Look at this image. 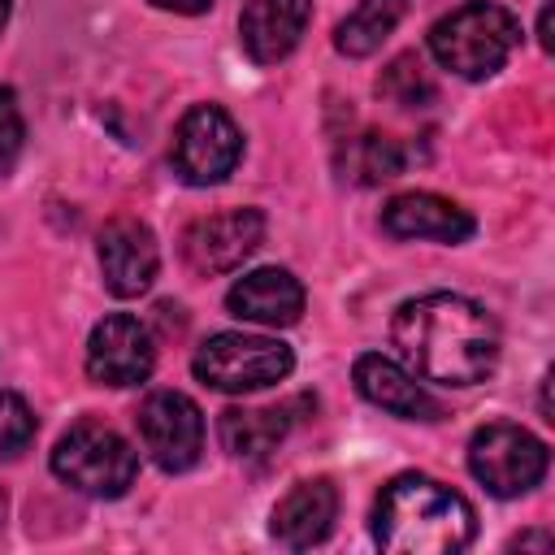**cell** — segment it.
Instances as JSON below:
<instances>
[{"label": "cell", "mask_w": 555, "mask_h": 555, "mask_svg": "<svg viewBox=\"0 0 555 555\" xmlns=\"http://www.w3.org/2000/svg\"><path fill=\"white\" fill-rule=\"evenodd\" d=\"M395 347L408 369L438 386H477L499 364L494 317L451 291L416 295L395 312Z\"/></svg>", "instance_id": "6da1fadb"}, {"label": "cell", "mask_w": 555, "mask_h": 555, "mask_svg": "<svg viewBox=\"0 0 555 555\" xmlns=\"http://www.w3.org/2000/svg\"><path fill=\"white\" fill-rule=\"evenodd\" d=\"M473 538V503L425 473H403L386 481L373 503V542L390 555H455Z\"/></svg>", "instance_id": "7a4b0ae2"}, {"label": "cell", "mask_w": 555, "mask_h": 555, "mask_svg": "<svg viewBox=\"0 0 555 555\" xmlns=\"http://www.w3.org/2000/svg\"><path fill=\"white\" fill-rule=\"evenodd\" d=\"M516 48H520L516 13H507L503 4H490V0L460 4L455 13L438 17L429 30L434 61L442 69H451L455 78H468V82L499 74Z\"/></svg>", "instance_id": "3957f363"}, {"label": "cell", "mask_w": 555, "mask_h": 555, "mask_svg": "<svg viewBox=\"0 0 555 555\" xmlns=\"http://www.w3.org/2000/svg\"><path fill=\"white\" fill-rule=\"evenodd\" d=\"M52 473L65 486H74L78 494L121 499L139 473V455L113 425L78 421L61 434V442L52 451Z\"/></svg>", "instance_id": "277c9868"}, {"label": "cell", "mask_w": 555, "mask_h": 555, "mask_svg": "<svg viewBox=\"0 0 555 555\" xmlns=\"http://www.w3.org/2000/svg\"><path fill=\"white\" fill-rule=\"evenodd\" d=\"M191 369L204 386L221 395H247V390L278 386L295 369V356L286 343L264 338V334H212L195 351Z\"/></svg>", "instance_id": "5b68a950"}, {"label": "cell", "mask_w": 555, "mask_h": 555, "mask_svg": "<svg viewBox=\"0 0 555 555\" xmlns=\"http://www.w3.org/2000/svg\"><path fill=\"white\" fill-rule=\"evenodd\" d=\"M551 451L512 421H490L468 438V468L494 499H520L546 477Z\"/></svg>", "instance_id": "8992f818"}, {"label": "cell", "mask_w": 555, "mask_h": 555, "mask_svg": "<svg viewBox=\"0 0 555 555\" xmlns=\"http://www.w3.org/2000/svg\"><path fill=\"white\" fill-rule=\"evenodd\" d=\"M173 173L186 186H217L234 173L243 156V134L234 117L217 104H195L173 130Z\"/></svg>", "instance_id": "52a82bcc"}, {"label": "cell", "mask_w": 555, "mask_h": 555, "mask_svg": "<svg viewBox=\"0 0 555 555\" xmlns=\"http://www.w3.org/2000/svg\"><path fill=\"white\" fill-rule=\"evenodd\" d=\"M139 438L165 473H186L204 451V416L182 390H156L139 408Z\"/></svg>", "instance_id": "ba28073f"}, {"label": "cell", "mask_w": 555, "mask_h": 555, "mask_svg": "<svg viewBox=\"0 0 555 555\" xmlns=\"http://www.w3.org/2000/svg\"><path fill=\"white\" fill-rule=\"evenodd\" d=\"M264 243V212L260 208H230V212H212L186 225L182 234V260L212 278V273H230L238 269L256 247Z\"/></svg>", "instance_id": "9c48e42d"}, {"label": "cell", "mask_w": 555, "mask_h": 555, "mask_svg": "<svg viewBox=\"0 0 555 555\" xmlns=\"http://www.w3.org/2000/svg\"><path fill=\"white\" fill-rule=\"evenodd\" d=\"M156 347L143 321L113 312L104 317L87 338V373L100 386H139L152 377Z\"/></svg>", "instance_id": "30bf717a"}, {"label": "cell", "mask_w": 555, "mask_h": 555, "mask_svg": "<svg viewBox=\"0 0 555 555\" xmlns=\"http://www.w3.org/2000/svg\"><path fill=\"white\" fill-rule=\"evenodd\" d=\"M160 251L139 217H113L100 230V273L117 299H134L156 282Z\"/></svg>", "instance_id": "8fae6325"}, {"label": "cell", "mask_w": 555, "mask_h": 555, "mask_svg": "<svg viewBox=\"0 0 555 555\" xmlns=\"http://www.w3.org/2000/svg\"><path fill=\"white\" fill-rule=\"evenodd\" d=\"M225 308L238 321L282 330V325H295L304 317V286H299V278L291 269H273V264L269 269H251L230 286Z\"/></svg>", "instance_id": "7c38bea8"}, {"label": "cell", "mask_w": 555, "mask_h": 555, "mask_svg": "<svg viewBox=\"0 0 555 555\" xmlns=\"http://www.w3.org/2000/svg\"><path fill=\"white\" fill-rule=\"evenodd\" d=\"M351 377H356V390L382 412H395L403 421H438L442 416L438 399L416 382V373L395 364V360H386V356H377V351L360 356Z\"/></svg>", "instance_id": "4fadbf2b"}, {"label": "cell", "mask_w": 555, "mask_h": 555, "mask_svg": "<svg viewBox=\"0 0 555 555\" xmlns=\"http://www.w3.org/2000/svg\"><path fill=\"white\" fill-rule=\"evenodd\" d=\"M308 22H312V0H247L238 17V35L256 65H273L295 52Z\"/></svg>", "instance_id": "5bb4252c"}, {"label": "cell", "mask_w": 555, "mask_h": 555, "mask_svg": "<svg viewBox=\"0 0 555 555\" xmlns=\"http://www.w3.org/2000/svg\"><path fill=\"white\" fill-rule=\"evenodd\" d=\"M382 230L395 234V238H434V243H464L477 225L473 217L434 195V191H408V195H395L386 208H382Z\"/></svg>", "instance_id": "9a60e30c"}, {"label": "cell", "mask_w": 555, "mask_h": 555, "mask_svg": "<svg viewBox=\"0 0 555 555\" xmlns=\"http://www.w3.org/2000/svg\"><path fill=\"white\" fill-rule=\"evenodd\" d=\"M334 516H338V490L325 477H312L286 490V499L273 507L269 533L291 551H308L325 542V533L334 529Z\"/></svg>", "instance_id": "2e32d148"}, {"label": "cell", "mask_w": 555, "mask_h": 555, "mask_svg": "<svg viewBox=\"0 0 555 555\" xmlns=\"http://www.w3.org/2000/svg\"><path fill=\"white\" fill-rule=\"evenodd\" d=\"M291 429V416L286 408H230L221 412V447L234 455V460H260L269 455Z\"/></svg>", "instance_id": "e0dca14e"}, {"label": "cell", "mask_w": 555, "mask_h": 555, "mask_svg": "<svg viewBox=\"0 0 555 555\" xmlns=\"http://www.w3.org/2000/svg\"><path fill=\"white\" fill-rule=\"evenodd\" d=\"M408 0H360L334 30V48L343 56H369L382 48V39L403 22Z\"/></svg>", "instance_id": "ac0fdd59"}, {"label": "cell", "mask_w": 555, "mask_h": 555, "mask_svg": "<svg viewBox=\"0 0 555 555\" xmlns=\"http://www.w3.org/2000/svg\"><path fill=\"white\" fill-rule=\"evenodd\" d=\"M403 173V152L390 134H356L343 147V178L360 182V186H377Z\"/></svg>", "instance_id": "d6986e66"}, {"label": "cell", "mask_w": 555, "mask_h": 555, "mask_svg": "<svg viewBox=\"0 0 555 555\" xmlns=\"http://www.w3.org/2000/svg\"><path fill=\"white\" fill-rule=\"evenodd\" d=\"M377 95L399 104V108H425L434 100V82L416 56H395L386 65V74L377 78Z\"/></svg>", "instance_id": "ffe728a7"}, {"label": "cell", "mask_w": 555, "mask_h": 555, "mask_svg": "<svg viewBox=\"0 0 555 555\" xmlns=\"http://www.w3.org/2000/svg\"><path fill=\"white\" fill-rule=\"evenodd\" d=\"M35 438V412L26 408L22 395L0 390V460H13L30 447Z\"/></svg>", "instance_id": "44dd1931"}, {"label": "cell", "mask_w": 555, "mask_h": 555, "mask_svg": "<svg viewBox=\"0 0 555 555\" xmlns=\"http://www.w3.org/2000/svg\"><path fill=\"white\" fill-rule=\"evenodd\" d=\"M22 143H26V121H22L17 95H13V87H0V173H9L17 165Z\"/></svg>", "instance_id": "7402d4cb"}, {"label": "cell", "mask_w": 555, "mask_h": 555, "mask_svg": "<svg viewBox=\"0 0 555 555\" xmlns=\"http://www.w3.org/2000/svg\"><path fill=\"white\" fill-rule=\"evenodd\" d=\"M152 4L156 9H169V13H191L195 17V13H208L212 0H152Z\"/></svg>", "instance_id": "603a6c76"}, {"label": "cell", "mask_w": 555, "mask_h": 555, "mask_svg": "<svg viewBox=\"0 0 555 555\" xmlns=\"http://www.w3.org/2000/svg\"><path fill=\"white\" fill-rule=\"evenodd\" d=\"M512 546H551L546 533H529V538H512Z\"/></svg>", "instance_id": "cb8c5ba5"}, {"label": "cell", "mask_w": 555, "mask_h": 555, "mask_svg": "<svg viewBox=\"0 0 555 555\" xmlns=\"http://www.w3.org/2000/svg\"><path fill=\"white\" fill-rule=\"evenodd\" d=\"M4 22H9V0H0V30H4Z\"/></svg>", "instance_id": "d4e9b609"}, {"label": "cell", "mask_w": 555, "mask_h": 555, "mask_svg": "<svg viewBox=\"0 0 555 555\" xmlns=\"http://www.w3.org/2000/svg\"><path fill=\"white\" fill-rule=\"evenodd\" d=\"M4 507H9V503H4V490H0V525H4Z\"/></svg>", "instance_id": "484cf974"}]
</instances>
